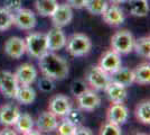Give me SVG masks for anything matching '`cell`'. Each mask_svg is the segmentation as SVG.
<instances>
[{
	"instance_id": "obj_31",
	"label": "cell",
	"mask_w": 150,
	"mask_h": 135,
	"mask_svg": "<svg viewBox=\"0 0 150 135\" xmlns=\"http://www.w3.org/2000/svg\"><path fill=\"white\" fill-rule=\"evenodd\" d=\"M67 121H69L71 123H73L75 124L76 126L77 125H81L82 122L84 121V118H85V116H84V113H83V110L80 109V108H71L69 110V113L66 114V115L64 116Z\"/></svg>"
},
{
	"instance_id": "obj_5",
	"label": "cell",
	"mask_w": 150,
	"mask_h": 135,
	"mask_svg": "<svg viewBox=\"0 0 150 135\" xmlns=\"http://www.w3.org/2000/svg\"><path fill=\"white\" fill-rule=\"evenodd\" d=\"M86 82L95 90H104L110 82V76L99 65L91 66L86 72Z\"/></svg>"
},
{
	"instance_id": "obj_3",
	"label": "cell",
	"mask_w": 150,
	"mask_h": 135,
	"mask_svg": "<svg viewBox=\"0 0 150 135\" xmlns=\"http://www.w3.org/2000/svg\"><path fill=\"white\" fill-rule=\"evenodd\" d=\"M26 52L35 59H39L44 55L47 49V41H46V34L43 33H31L25 39Z\"/></svg>"
},
{
	"instance_id": "obj_7",
	"label": "cell",
	"mask_w": 150,
	"mask_h": 135,
	"mask_svg": "<svg viewBox=\"0 0 150 135\" xmlns=\"http://www.w3.org/2000/svg\"><path fill=\"white\" fill-rule=\"evenodd\" d=\"M19 84L15 74L9 71H0V92L6 98H15Z\"/></svg>"
},
{
	"instance_id": "obj_2",
	"label": "cell",
	"mask_w": 150,
	"mask_h": 135,
	"mask_svg": "<svg viewBox=\"0 0 150 135\" xmlns=\"http://www.w3.org/2000/svg\"><path fill=\"white\" fill-rule=\"evenodd\" d=\"M66 50L72 56L80 58L88 55L92 49V42L88 36L82 33L73 34L69 39H66Z\"/></svg>"
},
{
	"instance_id": "obj_14",
	"label": "cell",
	"mask_w": 150,
	"mask_h": 135,
	"mask_svg": "<svg viewBox=\"0 0 150 135\" xmlns=\"http://www.w3.org/2000/svg\"><path fill=\"white\" fill-rule=\"evenodd\" d=\"M5 53L9 58L11 59H20L26 53V45L25 39L13 36L6 41L5 43Z\"/></svg>"
},
{
	"instance_id": "obj_6",
	"label": "cell",
	"mask_w": 150,
	"mask_h": 135,
	"mask_svg": "<svg viewBox=\"0 0 150 135\" xmlns=\"http://www.w3.org/2000/svg\"><path fill=\"white\" fill-rule=\"evenodd\" d=\"M13 24L20 29L30 31L37 25V19L35 14L30 9L20 8L19 10L13 14Z\"/></svg>"
},
{
	"instance_id": "obj_25",
	"label": "cell",
	"mask_w": 150,
	"mask_h": 135,
	"mask_svg": "<svg viewBox=\"0 0 150 135\" xmlns=\"http://www.w3.org/2000/svg\"><path fill=\"white\" fill-rule=\"evenodd\" d=\"M129 8L131 15L137 17H144L149 13L148 0H130Z\"/></svg>"
},
{
	"instance_id": "obj_11",
	"label": "cell",
	"mask_w": 150,
	"mask_h": 135,
	"mask_svg": "<svg viewBox=\"0 0 150 135\" xmlns=\"http://www.w3.org/2000/svg\"><path fill=\"white\" fill-rule=\"evenodd\" d=\"M46 41H47V49L50 52L59 51L66 45V36L62 31V28L55 26L46 34Z\"/></svg>"
},
{
	"instance_id": "obj_34",
	"label": "cell",
	"mask_w": 150,
	"mask_h": 135,
	"mask_svg": "<svg viewBox=\"0 0 150 135\" xmlns=\"http://www.w3.org/2000/svg\"><path fill=\"white\" fill-rule=\"evenodd\" d=\"M38 88L42 90L43 92H50L55 89V84L54 80L48 77L40 78V80L38 81Z\"/></svg>"
},
{
	"instance_id": "obj_22",
	"label": "cell",
	"mask_w": 150,
	"mask_h": 135,
	"mask_svg": "<svg viewBox=\"0 0 150 135\" xmlns=\"http://www.w3.org/2000/svg\"><path fill=\"white\" fill-rule=\"evenodd\" d=\"M57 6L58 4L56 0H35V8L43 17H50Z\"/></svg>"
},
{
	"instance_id": "obj_30",
	"label": "cell",
	"mask_w": 150,
	"mask_h": 135,
	"mask_svg": "<svg viewBox=\"0 0 150 135\" xmlns=\"http://www.w3.org/2000/svg\"><path fill=\"white\" fill-rule=\"evenodd\" d=\"M13 25V14L5 8H0V32L9 29Z\"/></svg>"
},
{
	"instance_id": "obj_18",
	"label": "cell",
	"mask_w": 150,
	"mask_h": 135,
	"mask_svg": "<svg viewBox=\"0 0 150 135\" xmlns=\"http://www.w3.org/2000/svg\"><path fill=\"white\" fill-rule=\"evenodd\" d=\"M129 110L123 104H113L108 110V121L122 125L128 121Z\"/></svg>"
},
{
	"instance_id": "obj_29",
	"label": "cell",
	"mask_w": 150,
	"mask_h": 135,
	"mask_svg": "<svg viewBox=\"0 0 150 135\" xmlns=\"http://www.w3.org/2000/svg\"><path fill=\"white\" fill-rule=\"evenodd\" d=\"M56 131L61 135H75L76 134V125L64 118L62 122L58 123Z\"/></svg>"
},
{
	"instance_id": "obj_9",
	"label": "cell",
	"mask_w": 150,
	"mask_h": 135,
	"mask_svg": "<svg viewBox=\"0 0 150 135\" xmlns=\"http://www.w3.org/2000/svg\"><path fill=\"white\" fill-rule=\"evenodd\" d=\"M50 18H52V23L54 24L55 27L63 28V27L67 26L73 19L72 7L67 4L58 5L57 8L55 9V11L50 16Z\"/></svg>"
},
{
	"instance_id": "obj_27",
	"label": "cell",
	"mask_w": 150,
	"mask_h": 135,
	"mask_svg": "<svg viewBox=\"0 0 150 135\" xmlns=\"http://www.w3.org/2000/svg\"><path fill=\"white\" fill-rule=\"evenodd\" d=\"M136 117L139 122L144 125H149L150 123V101L144 100L139 104L136 108Z\"/></svg>"
},
{
	"instance_id": "obj_37",
	"label": "cell",
	"mask_w": 150,
	"mask_h": 135,
	"mask_svg": "<svg viewBox=\"0 0 150 135\" xmlns=\"http://www.w3.org/2000/svg\"><path fill=\"white\" fill-rule=\"evenodd\" d=\"M93 133L91 129L85 127V126H82V125H77L76 126V134L75 135H91Z\"/></svg>"
},
{
	"instance_id": "obj_35",
	"label": "cell",
	"mask_w": 150,
	"mask_h": 135,
	"mask_svg": "<svg viewBox=\"0 0 150 135\" xmlns=\"http://www.w3.org/2000/svg\"><path fill=\"white\" fill-rule=\"evenodd\" d=\"M5 9H7L9 13H16L21 8V0H5Z\"/></svg>"
},
{
	"instance_id": "obj_26",
	"label": "cell",
	"mask_w": 150,
	"mask_h": 135,
	"mask_svg": "<svg viewBox=\"0 0 150 135\" xmlns=\"http://www.w3.org/2000/svg\"><path fill=\"white\" fill-rule=\"evenodd\" d=\"M133 50L136 51L138 55L144 59L150 58V39L149 36H144L138 39H134L133 43Z\"/></svg>"
},
{
	"instance_id": "obj_21",
	"label": "cell",
	"mask_w": 150,
	"mask_h": 135,
	"mask_svg": "<svg viewBox=\"0 0 150 135\" xmlns=\"http://www.w3.org/2000/svg\"><path fill=\"white\" fill-rule=\"evenodd\" d=\"M15 99L19 104H23V105L33 104L36 99V91L30 86H19Z\"/></svg>"
},
{
	"instance_id": "obj_23",
	"label": "cell",
	"mask_w": 150,
	"mask_h": 135,
	"mask_svg": "<svg viewBox=\"0 0 150 135\" xmlns=\"http://www.w3.org/2000/svg\"><path fill=\"white\" fill-rule=\"evenodd\" d=\"M34 125H35L34 119L29 114H27V113L21 114L20 113L18 119L13 126H15L16 131H18L23 134H28L31 129H34Z\"/></svg>"
},
{
	"instance_id": "obj_1",
	"label": "cell",
	"mask_w": 150,
	"mask_h": 135,
	"mask_svg": "<svg viewBox=\"0 0 150 135\" xmlns=\"http://www.w3.org/2000/svg\"><path fill=\"white\" fill-rule=\"evenodd\" d=\"M39 69L43 76L53 80H63L69 76V64L63 58L54 52H46L39 58Z\"/></svg>"
},
{
	"instance_id": "obj_17",
	"label": "cell",
	"mask_w": 150,
	"mask_h": 135,
	"mask_svg": "<svg viewBox=\"0 0 150 135\" xmlns=\"http://www.w3.org/2000/svg\"><path fill=\"white\" fill-rule=\"evenodd\" d=\"M104 91L106 92L108 98L112 104H123L128 96L127 87L117 84V82H113V81L109 82Z\"/></svg>"
},
{
	"instance_id": "obj_39",
	"label": "cell",
	"mask_w": 150,
	"mask_h": 135,
	"mask_svg": "<svg viewBox=\"0 0 150 135\" xmlns=\"http://www.w3.org/2000/svg\"><path fill=\"white\" fill-rule=\"evenodd\" d=\"M109 1L113 5H120V4H123L125 0H109Z\"/></svg>"
},
{
	"instance_id": "obj_12",
	"label": "cell",
	"mask_w": 150,
	"mask_h": 135,
	"mask_svg": "<svg viewBox=\"0 0 150 135\" xmlns=\"http://www.w3.org/2000/svg\"><path fill=\"white\" fill-rule=\"evenodd\" d=\"M58 126V119L55 114H53L50 110H45L37 117L36 127L40 133H50L53 131H56Z\"/></svg>"
},
{
	"instance_id": "obj_32",
	"label": "cell",
	"mask_w": 150,
	"mask_h": 135,
	"mask_svg": "<svg viewBox=\"0 0 150 135\" xmlns=\"http://www.w3.org/2000/svg\"><path fill=\"white\" fill-rule=\"evenodd\" d=\"M100 134H102V135H121L122 134V131H121V129H120V125L108 121V122L102 126Z\"/></svg>"
},
{
	"instance_id": "obj_4",
	"label": "cell",
	"mask_w": 150,
	"mask_h": 135,
	"mask_svg": "<svg viewBox=\"0 0 150 135\" xmlns=\"http://www.w3.org/2000/svg\"><path fill=\"white\" fill-rule=\"evenodd\" d=\"M133 35L127 29L117 32L111 37V47L120 55L130 53L133 50Z\"/></svg>"
},
{
	"instance_id": "obj_24",
	"label": "cell",
	"mask_w": 150,
	"mask_h": 135,
	"mask_svg": "<svg viewBox=\"0 0 150 135\" xmlns=\"http://www.w3.org/2000/svg\"><path fill=\"white\" fill-rule=\"evenodd\" d=\"M134 73V82L138 84H150V64L141 63L133 70Z\"/></svg>"
},
{
	"instance_id": "obj_10",
	"label": "cell",
	"mask_w": 150,
	"mask_h": 135,
	"mask_svg": "<svg viewBox=\"0 0 150 135\" xmlns=\"http://www.w3.org/2000/svg\"><path fill=\"white\" fill-rule=\"evenodd\" d=\"M15 77L19 86H30L37 78V71L30 63H24L16 70Z\"/></svg>"
},
{
	"instance_id": "obj_36",
	"label": "cell",
	"mask_w": 150,
	"mask_h": 135,
	"mask_svg": "<svg viewBox=\"0 0 150 135\" xmlns=\"http://www.w3.org/2000/svg\"><path fill=\"white\" fill-rule=\"evenodd\" d=\"M86 1L88 0H67V5L75 9H82L85 7Z\"/></svg>"
},
{
	"instance_id": "obj_13",
	"label": "cell",
	"mask_w": 150,
	"mask_h": 135,
	"mask_svg": "<svg viewBox=\"0 0 150 135\" xmlns=\"http://www.w3.org/2000/svg\"><path fill=\"white\" fill-rule=\"evenodd\" d=\"M71 108H72L71 100L64 95L54 96L48 104V110H50L53 114H55L57 117H64Z\"/></svg>"
},
{
	"instance_id": "obj_8",
	"label": "cell",
	"mask_w": 150,
	"mask_h": 135,
	"mask_svg": "<svg viewBox=\"0 0 150 135\" xmlns=\"http://www.w3.org/2000/svg\"><path fill=\"white\" fill-rule=\"evenodd\" d=\"M76 100L79 104V108L83 111H93L101 104L100 96L93 90H85L83 94L76 97Z\"/></svg>"
},
{
	"instance_id": "obj_16",
	"label": "cell",
	"mask_w": 150,
	"mask_h": 135,
	"mask_svg": "<svg viewBox=\"0 0 150 135\" xmlns=\"http://www.w3.org/2000/svg\"><path fill=\"white\" fill-rule=\"evenodd\" d=\"M20 115L19 108L13 104H6L0 107V124L5 126H13Z\"/></svg>"
},
{
	"instance_id": "obj_20",
	"label": "cell",
	"mask_w": 150,
	"mask_h": 135,
	"mask_svg": "<svg viewBox=\"0 0 150 135\" xmlns=\"http://www.w3.org/2000/svg\"><path fill=\"white\" fill-rule=\"evenodd\" d=\"M110 76V81L120 84L125 87H129L134 82V73L133 70L129 68H122L120 66L118 70H115L113 73L109 74Z\"/></svg>"
},
{
	"instance_id": "obj_33",
	"label": "cell",
	"mask_w": 150,
	"mask_h": 135,
	"mask_svg": "<svg viewBox=\"0 0 150 135\" xmlns=\"http://www.w3.org/2000/svg\"><path fill=\"white\" fill-rule=\"evenodd\" d=\"M88 82L86 81H84V80H81V79H79V80H74L72 84H71V92H72V95L75 97L80 96L81 94H83L85 90H88Z\"/></svg>"
},
{
	"instance_id": "obj_28",
	"label": "cell",
	"mask_w": 150,
	"mask_h": 135,
	"mask_svg": "<svg viewBox=\"0 0 150 135\" xmlns=\"http://www.w3.org/2000/svg\"><path fill=\"white\" fill-rule=\"evenodd\" d=\"M108 7V2L105 0H88L85 4V9L88 10L91 15H102L103 11Z\"/></svg>"
},
{
	"instance_id": "obj_19",
	"label": "cell",
	"mask_w": 150,
	"mask_h": 135,
	"mask_svg": "<svg viewBox=\"0 0 150 135\" xmlns=\"http://www.w3.org/2000/svg\"><path fill=\"white\" fill-rule=\"evenodd\" d=\"M102 17L108 25L111 26H119L125 21L123 10L117 5L106 7V9L102 14Z\"/></svg>"
},
{
	"instance_id": "obj_38",
	"label": "cell",
	"mask_w": 150,
	"mask_h": 135,
	"mask_svg": "<svg viewBox=\"0 0 150 135\" xmlns=\"http://www.w3.org/2000/svg\"><path fill=\"white\" fill-rule=\"evenodd\" d=\"M0 134H1V135H7V134L16 135V134H17V132H15L13 129H9V126H7V127H5V129H4L2 131H1V132H0Z\"/></svg>"
},
{
	"instance_id": "obj_15",
	"label": "cell",
	"mask_w": 150,
	"mask_h": 135,
	"mask_svg": "<svg viewBox=\"0 0 150 135\" xmlns=\"http://www.w3.org/2000/svg\"><path fill=\"white\" fill-rule=\"evenodd\" d=\"M121 56L120 54H118L117 52H114L113 50L105 52L102 56H101L100 63L99 66L103 71H105L108 74H111L115 70H118L121 66Z\"/></svg>"
}]
</instances>
